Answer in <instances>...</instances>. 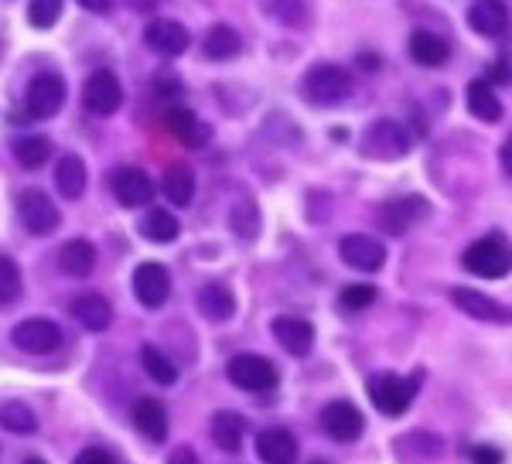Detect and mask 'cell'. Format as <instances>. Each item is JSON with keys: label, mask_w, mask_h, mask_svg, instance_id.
<instances>
[{"label": "cell", "mask_w": 512, "mask_h": 464, "mask_svg": "<svg viewBox=\"0 0 512 464\" xmlns=\"http://www.w3.org/2000/svg\"><path fill=\"white\" fill-rule=\"evenodd\" d=\"M420 383H424V372H414V376H396V372H379V376L369 379V400L383 417H403V413L414 406Z\"/></svg>", "instance_id": "6da1fadb"}, {"label": "cell", "mask_w": 512, "mask_h": 464, "mask_svg": "<svg viewBox=\"0 0 512 464\" xmlns=\"http://www.w3.org/2000/svg\"><path fill=\"white\" fill-rule=\"evenodd\" d=\"M461 263H465V270L475 273V277L502 280L512 270V246L499 236V232H492V236L475 239V243L465 250V256H461Z\"/></svg>", "instance_id": "7a4b0ae2"}, {"label": "cell", "mask_w": 512, "mask_h": 464, "mask_svg": "<svg viewBox=\"0 0 512 464\" xmlns=\"http://www.w3.org/2000/svg\"><path fill=\"white\" fill-rule=\"evenodd\" d=\"M349 93H352L349 69H342V65H335V62L311 65L308 76H304V96L315 106H338L349 99Z\"/></svg>", "instance_id": "3957f363"}, {"label": "cell", "mask_w": 512, "mask_h": 464, "mask_svg": "<svg viewBox=\"0 0 512 464\" xmlns=\"http://www.w3.org/2000/svg\"><path fill=\"white\" fill-rule=\"evenodd\" d=\"M226 376L236 389H246V393H270V389H277L280 383V372L274 362L253 352L233 355L226 366Z\"/></svg>", "instance_id": "277c9868"}, {"label": "cell", "mask_w": 512, "mask_h": 464, "mask_svg": "<svg viewBox=\"0 0 512 464\" xmlns=\"http://www.w3.org/2000/svg\"><path fill=\"white\" fill-rule=\"evenodd\" d=\"M18 219L31 236H48V232L59 229V209L41 188H24L18 195Z\"/></svg>", "instance_id": "5b68a950"}, {"label": "cell", "mask_w": 512, "mask_h": 464, "mask_svg": "<svg viewBox=\"0 0 512 464\" xmlns=\"http://www.w3.org/2000/svg\"><path fill=\"white\" fill-rule=\"evenodd\" d=\"M82 106L93 116H113L123 106V86L117 79V72L110 69H96L93 76L82 86Z\"/></svg>", "instance_id": "8992f818"}, {"label": "cell", "mask_w": 512, "mask_h": 464, "mask_svg": "<svg viewBox=\"0 0 512 464\" xmlns=\"http://www.w3.org/2000/svg\"><path fill=\"white\" fill-rule=\"evenodd\" d=\"M427 212H431V205L420 195H403V198H390V202L379 205L376 222H379V229L390 232V236H403V232L414 229Z\"/></svg>", "instance_id": "52a82bcc"}, {"label": "cell", "mask_w": 512, "mask_h": 464, "mask_svg": "<svg viewBox=\"0 0 512 464\" xmlns=\"http://www.w3.org/2000/svg\"><path fill=\"white\" fill-rule=\"evenodd\" d=\"M24 106L35 120H52L55 113L65 106V82L55 72H45V76H35L24 89Z\"/></svg>", "instance_id": "ba28073f"}, {"label": "cell", "mask_w": 512, "mask_h": 464, "mask_svg": "<svg viewBox=\"0 0 512 464\" xmlns=\"http://www.w3.org/2000/svg\"><path fill=\"white\" fill-rule=\"evenodd\" d=\"M362 151L369 157H379V161H396L410 151V137H407V127L403 123H393V120H379L373 127L366 130L362 137Z\"/></svg>", "instance_id": "9c48e42d"}, {"label": "cell", "mask_w": 512, "mask_h": 464, "mask_svg": "<svg viewBox=\"0 0 512 464\" xmlns=\"http://www.w3.org/2000/svg\"><path fill=\"white\" fill-rule=\"evenodd\" d=\"M321 430H325V434L338 444H352V441H359L362 430H366V417H362L355 403L335 400L321 410Z\"/></svg>", "instance_id": "30bf717a"}, {"label": "cell", "mask_w": 512, "mask_h": 464, "mask_svg": "<svg viewBox=\"0 0 512 464\" xmlns=\"http://www.w3.org/2000/svg\"><path fill=\"white\" fill-rule=\"evenodd\" d=\"M338 256H342L345 267L362 270V273H376L383 270L386 263V246L379 243L376 236H366V232H352L338 243Z\"/></svg>", "instance_id": "8fae6325"}, {"label": "cell", "mask_w": 512, "mask_h": 464, "mask_svg": "<svg viewBox=\"0 0 512 464\" xmlns=\"http://www.w3.org/2000/svg\"><path fill=\"white\" fill-rule=\"evenodd\" d=\"M451 301L458 311H465L468 318L475 321H489V325H512V308L499 304L495 297L482 294L475 287H454L451 290Z\"/></svg>", "instance_id": "7c38bea8"}, {"label": "cell", "mask_w": 512, "mask_h": 464, "mask_svg": "<svg viewBox=\"0 0 512 464\" xmlns=\"http://www.w3.org/2000/svg\"><path fill=\"white\" fill-rule=\"evenodd\" d=\"M11 342L28 355H52L62 345V328L52 318H28L14 328Z\"/></svg>", "instance_id": "4fadbf2b"}, {"label": "cell", "mask_w": 512, "mask_h": 464, "mask_svg": "<svg viewBox=\"0 0 512 464\" xmlns=\"http://www.w3.org/2000/svg\"><path fill=\"white\" fill-rule=\"evenodd\" d=\"M110 188L113 195H117V202L123 209H140V205H147L154 198V181L147 171L140 168H117L110 174Z\"/></svg>", "instance_id": "5bb4252c"}, {"label": "cell", "mask_w": 512, "mask_h": 464, "mask_svg": "<svg viewBox=\"0 0 512 464\" xmlns=\"http://www.w3.org/2000/svg\"><path fill=\"white\" fill-rule=\"evenodd\" d=\"M171 294V273L161 263L147 260L134 270V297L144 308H161Z\"/></svg>", "instance_id": "9a60e30c"}, {"label": "cell", "mask_w": 512, "mask_h": 464, "mask_svg": "<svg viewBox=\"0 0 512 464\" xmlns=\"http://www.w3.org/2000/svg\"><path fill=\"white\" fill-rule=\"evenodd\" d=\"M144 41H147V48H154L158 55L175 58V55L185 52L188 45H192V35H188V28L181 21L158 18V21H151L144 28Z\"/></svg>", "instance_id": "2e32d148"}, {"label": "cell", "mask_w": 512, "mask_h": 464, "mask_svg": "<svg viewBox=\"0 0 512 464\" xmlns=\"http://www.w3.org/2000/svg\"><path fill=\"white\" fill-rule=\"evenodd\" d=\"M270 331H274V338L280 342V348L291 355H308L311 348H315V328H311V321L304 318H294V314H280V318H274V325H270Z\"/></svg>", "instance_id": "e0dca14e"}, {"label": "cell", "mask_w": 512, "mask_h": 464, "mask_svg": "<svg viewBox=\"0 0 512 464\" xmlns=\"http://www.w3.org/2000/svg\"><path fill=\"white\" fill-rule=\"evenodd\" d=\"M256 454L263 464H294L297 461V437L284 427H267L256 434Z\"/></svg>", "instance_id": "ac0fdd59"}, {"label": "cell", "mask_w": 512, "mask_h": 464, "mask_svg": "<svg viewBox=\"0 0 512 464\" xmlns=\"http://www.w3.org/2000/svg\"><path fill=\"white\" fill-rule=\"evenodd\" d=\"M468 24H472L475 35L495 38L509 28V11L502 0H475V4L468 7Z\"/></svg>", "instance_id": "d6986e66"}, {"label": "cell", "mask_w": 512, "mask_h": 464, "mask_svg": "<svg viewBox=\"0 0 512 464\" xmlns=\"http://www.w3.org/2000/svg\"><path fill=\"white\" fill-rule=\"evenodd\" d=\"M130 417H134V427L147 437V441L161 444L164 437H168V410H164L161 400H151V396H144V400L134 403Z\"/></svg>", "instance_id": "ffe728a7"}, {"label": "cell", "mask_w": 512, "mask_h": 464, "mask_svg": "<svg viewBox=\"0 0 512 464\" xmlns=\"http://www.w3.org/2000/svg\"><path fill=\"white\" fill-rule=\"evenodd\" d=\"M164 127H168L171 137L181 140L185 147H202L205 140H209V127H205L192 110H185V106H171V110L164 113Z\"/></svg>", "instance_id": "44dd1931"}, {"label": "cell", "mask_w": 512, "mask_h": 464, "mask_svg": "<svg viewBox=\"0 0 512 464\" xmlns=\"http://www.w3.org/2000/svg\"><path fill=\"white\" fill-rule=\"evenodd\" d=\"M72 318L86 331H106L113 321V308L103 294H79L76 301H72Z\"/></svg>", "instance_id": "7402d4cb"}, {"label": "cell", "mask_w": 512, "mask_h": 464, "mask_svg": "<svg viewBox=\"0 0 512 464\" xmlns=\"http://www.w3.org/2000/svg\"><path fill=\"white\" fill-rule=\"evenodd\" d=\"M195 304H198V311H202V318H209V321H229L236 314V297L226 284H205L198 290Z\"/></svg>", "instance_id": "603a6c76"}, {"label": "cell", "mask_w": 512, "mask_h": 464, "mask_svg": "<svg viewBox=\"0 0 512 464\" xmlns=\"http://www.w3.org/2000/svg\"><path fill=\"white\" fill-rule=\"evenodd\" d=\"M59 267L69 277H89L96 270V246L89 239H69L59 250Z\"/></svg>", "instance_id": "cb8c5ba5"}, {"label": "cell", "mask_w": 512, "mask_h": 464, "mask_svg": "<svg viewBox=\"0 0 512 464\" xmlns=\"http://www.w3.org/2000/svg\"><path fill=\"white\" fill-rule=\"evenodd\" d=\"M243 437H246V420L239 417L233 410H219L212 417V441H216L219 451L226 454H236L243 447Z\"/></svg>", "instance_id": "d4e9b609"}, {"label": "cell", "mask_w": 512, "mask_h": 464, "mask_svg": "<svg viewBox=\"0 0 512 464\" xmlns=\"http://www.w3.org/2000/svg\"><path fill=\"white\" fill-rule=\"evenodd\" d=\"M55 188H59L62 198H82L86 192V164H82L79 154H62V161L55 164Z\"/></svg>", "instance_id": "484cf974"}, {"label": "cell", "mask_w": 512, "mask_h": 464, "mask_svg": "<svg viewBox=\"0 0 512 464\" xmlns=\"http://www.w3.org/2000/svg\"><path fill=\"white\" fill-rule=\"evenodd\" d=\"M451 55L448 41L431 35V31H414L410 35V58H414L417 65H427V69H437V65H444Z\"/></svg>", "instance_id": "4316f807"}, {"label": "cell", "mask_w": 512, "mask_h": 464, "mask_svg": "<svg viewBox=\"0 0 512 464\" xmlns=\"http://www.w3.org/2000/svg\"><path fill=\"white\" fill-rule=\"evenodd\" d=\"M202 48H205V58H212V62H229V58L239 55V48H243V38H239L236 31L229 28V24H216V28L205 31Z\"/></svg>", "instance_id": "83f0119b"}, {"label": "cell", "mask_w": 512, "mask_h": 464, "mask_svg": "<svg viewBox=\"0 0 512 464\" xmlns=\"http://www.w3.org/2000/svg\"><path fill=\"white\" fill-rule=\"evenodd\" d=\"M468 110H472L475 120H482V123H495L502 116L499 96H495V89L485 79H475L472 86H468Z\"/></svg>", "instance_id": "f1b7e54d"}, {"label": "cell", "mask_w": 512, "mask_h": 464, "mask_svg": "<svg viewBox=\"0 0 512 464\" xmlns=\"http://www.w3.org/2000/svg\"><path fill=\"white\" fill-rule=\"evenodd\" d=\"M161 192L168 195L171 205H188V202H192V198H195V174H192V168L175 164V168L164 171Z\"/></svg>", "instance_id": "f546056e"}, {"label": "cell", "mask_w": 512, "mask_h": 464, "mask_svg": "<svg viewBox=\"0 0 512 464\" xmlns=\"http://www.w3.org/2000/svg\"><path fill=\"white\" fill-rule=\"evenodd\" d=\"M0 427L7 430V434H35L38 430V417H35V410H31L28 403H21V400H7V403H0Z\"/></svg>", "instance_id": "4dcf8cb0"}, {"label": "cell", "mask_w": 512, "mask_h": 464, "mask_svg": "<svg viewBox=\"0 0 512 464\" xmlns=\"http://www.w3.org/2000/svg\"><path fill=\"white\" fill-rule=\"evenodd\" d=\"M140 232H144L151 243H175L178 232H181V222L171 215L168 209H151L144 215V222H140Z\"/></svg>", "instance_id": "1f68e13d"}, {"label": "cell", "mask_w": 512, "mask_h": 464, "mask_svg": "<svg viewBox=\"0 0 512 464\" xmlns=\"http://www.w3.org/2000/svg\"><path fill=\"white\" fill-rule=\"evenodd\" d=\"M140 362H144L147 376H151L158 386H175L178 383V366L161 352L158 345H144V348H140Z\"/></svg>", "instance_id": "d6a6232c"}, {"label": "cell", "mask_w": 512, "mask_h": 464, "mask_svg": "<svg viewBox=\"0 0 512 464\" xmlns=\"http://www.w3.org/2000/svg\"><path fill=\"white\" fill-rule=\"evenodd\" d=\"M14 157H18V164L21 168H28V171H35L41 168V164L52 157V144H48L45 137H18L14 140Z\"/></svg>", "instance_id": "836d02e7"}, {"label": "cell", "mask_w": 512, "mask_h": 464, "mask_svg": "<svg viewBox=\"0 0 512 464\" xmlns=\"http://www.w3.org/2000/svg\"><path fill=\"white\" fill-rule=\"evenodd\" d=\"M21 297V270L11 256L0 253V308L14 304Z\"/></svg>", "instance_id": "e575fe53"}, {"label": "cell", "mask_w": 512, "mask_h": 464, "mask_svg": "<svg viewBox=\"0 0 512 464\" xmlns=\"http://www.w3.org/2000/svg\"><path fill=\"white\" fill-rule=\"evenodd\" d=\"M229 226L239 239H253L256 232H260V212H256V205L246 198V202H236L233 215H229Z\"/></svg>", "instance_id": "d590c367"}, {"label": "cell", "mask_w": 512, "mask_h": 464, "mask_svg": "<svg viewBox=\"0 0 512 464\" xmlns=\"http://www.w3.org/2000/svg\"><path fill=\"white\" fill-rule=\"evenodd\" d=\"M62 7H65V0H31V4H28V21H31V28L48 31L55 21L62 18Z\"/></svg>", "instance_id": "8d00e7d4"}, {"label": "cell", "mask_w": 512, "mask_h": 464, "mask_svg": "<svg viewBox=\"0 0 512 464\" xmlns=\"http://www.w3.org/2000/svg\"><path fill=\"white\" fill-rule=\"evenodd\" d=\"M373 301H376V287L373 284H349V287H342V294H338L342 311H366Z\"/></svg>", "instance_id": "74e56055"}, {"label": "cell", "mask_w": 512, "mask_h": 464, "mask_svg": "<svg viewBox=\"0 0 512 464\" xmlns=\"http://www.w3.org/2000/svg\"><path fill=\"white\" fill-rule=\"evenodd\" d=\"M468 458H472V464H502L506 461L499 447H492V444H475L472 451H468Z\"/></svg>", "instance_id": "f35d334b"}, {"label": "cell", "mask_w": 512, "mask_h": 464, "mask_svg": "<svg viewBox=\"0 0 512 464\" xmlns=\"http://www.w3.org/2000/svg\"><path fill=\"white\" fill-rule=\"evenodd\" d=\"M72 464H117V461H113V454L103 451V447H89V451H82Z\"/></svg>", "instance_id": "ab89813d"}, {"label": "cell", "mask_w": 512, "mask_h": 464, "mask_svg": "<svg viewBox=\"0 0 512 464\" xmlns=\"http://www.w3.org/2000/svg\"><path fill=\"white\" fill-rule=\"evenodd\" d=\"M168 464H198V454L192 451V447H175V451H171V458H168Z\"/></svg>", "instance_id": "60d3db41"}, {"label": "cell", "mask_w": 512, "mask_h": 464, "mask_svg": "<svg viewBox=\"0 0 512 464\" xmlns=\"http://www.w3.org/2000/svg\"><path fill=\"white\" fill-rule=\"evenodd\" d=\"M86 11H93V14H106L113 7V0H79Z\"/></svg>", "instance_id": "b9f144b4"}, {"label": "cell", "mask_w": 512, "mask_h": 464, "mask_svg": "<svg viewBox=\"0 0 512 464\" xmlns=\"http://www.w3.org/2000/svg\"><path fill=\"white\" fill-rule=\"evenodd\" d=\"M502 168H506V174L512 178V137L502 144Z\"/></svg>", "instance_id": "7bdbcfd3"}, {"label": "cell", "mask_w": 512, "mask_h": 464, "mask_svg": "<svg viewBox=\"0 0 512 464\" xmlns=\"http://www.w3.org/2000/svg\"><path fill=\"white\" fill-rule=\"evenodd\" d=\"M24 464H45V461H41V458H28V461H24Z\"/></svg>", "instance_id": "ee69618b"}, {"label": "cell", "mask_w": 512, "mask_h": 464, "mask_svg": "<svg viewBox=\"0 0 512 464\" xmlns=\"http://www.w3.org/2000/svg\"><path fill=\"white\" fill-rule=\"evenodd\" d=\"M311 464H325V461H311Z\"/></svg>", "instance_id": "f6af8a7d"}]
</instances>
